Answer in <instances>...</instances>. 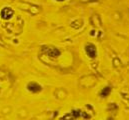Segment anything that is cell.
Segmentation results:
<instances>
[{"label":"cell","instance_id":"cell-4","mask_svg":"<svg viewBox=\"0 0 129 120\" xmlns=\"http://www.w3.org/2000/svg\"><path fill=\"white\" fill-rule=\"evenodd\" d=\"M110 87H105L104 89L102 90V92H101V96L102 97H105V96H107L109 93H110Z\"/></svg>","mask_w":129,"mask_h":120},{"label":"cell","instance_id":"cell-3","mask_svg":"<svg viewBox=\"0 0 129 120\" xmlns=\"http://www.w3.org/2000/svg\"><path fill=\"white\" fill-rule=\"evenodd\" d=\"M27 88L31 92H39V91H41V86L36 82H30L28 84Z\"/></svg>","mask_w":129,"mask_h":120},{"label":"cell","instance_id":"cell-1","mask_svg":"<svg viewBox=\"0 0 129 120\" xmlns=\"http://www.w3.org/2000/svg\"><path fill=\"white\" fill-rule=\"evenodd\" d=\"M13 15V10L11 8H8V7H5L2 9L1 11V16L3 19H10Z\"/></svg>","mask_w":129,"mask_h":120},{"label":"cell","instance_id":"cell-5","mask_svg":"<svg viewBox=\"0 0 129 120\" xmlns=\"http://www.w3.org/2000/svg\"><path fill=\"white\" fill-rule=\"evenodd\" d=\"M57 1H63V0H57Z\"/></svg>","mask_w":129,"mask_h":120},{"label":"cell","instance_id":"cell-2","mask_svg":"<svg viewBox=\"0 0 129 120\" xmlns=\"http://www.w3.org/2000/svg\"><path fill=\"white\" fill-rule=\"evenodd\" d=\"M85 50H86V53H87V55H88L89 57L94 58V57L96 56V48H95V46H94L93 44H88V45L86 46Z\"/></svg>","mask_w":129,"mask_h":120}]
</instances>
